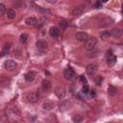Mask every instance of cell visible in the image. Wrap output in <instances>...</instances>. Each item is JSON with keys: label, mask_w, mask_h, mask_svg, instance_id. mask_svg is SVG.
Returning a JSON list of instances; mask_svg holds the SVG:
<instances>
[{"label": "cell", "mask_w": 123, "mask_h": 123, "mask_svg": "<svg viewBox=\"0 0 123 123\" xmlns=\"http://www.w3.org/2000/svg\"><path fill=\"white\" fill-rule=\"evenodd\" d=\"M16 67H17V63L13 60H7L4 62V68L7 69V70H9V71H12Z\"/></svg>", "instance_id": "3957f363"}, {"label": "cell", "mask_w": 123, "mask_h": 123, "mask_svg": "<svg viewBox=\"0 0 123 123\" xmlns=\"http://www.w3.org/2000/svg\"><path fill=\"white\" fill-rule=\"evenodd\" d=\"M26 99L28 100V102L30 103H36L38 99V96L37 93L35 92H29L27 95H26Z\"/></svg>", "instance_id": "52a82bcc"}, {"label": "cell", "mask_w": 123, "mask_h": 123, "mask_svg": "<svg viewBox=\"0 0 123 123\" xmlns=\"http://www.w3.org/2000/svg\"><path fill=\"white\" fill-rule=\"evenodd\" d=\"M6 14H7V17L9 19H13L15 17V12L12 10V9H9L7 12H6Z\"/></svg>", "instance_id": "ffe728a7"}, {"label": "cell", "mask_w": 123, "mask_h": 123, "mask_svg": "<svg viewBox=\"0 0 123 123\" xmlns=\"http://www.w3.org/2000/svg\"><path fill=\"white\" fill-rule=\"evenodd\" d=\"M116 61H117L116 57L113 56V55L111 53V51H110V52H109V56H108V58H107V64H108L109 66H112V65H114V64L116 63Z\"/></svg>", "instance_id": "8992f818"}, {"label": "cell", "mask_w": 123, "mask_h": 123, "mask_svg": "<svg viewBox=\"0 0 123 123\" xmlns=\"http://www.w3.org/2000/svg\"><path fill=\"white\" fill-rule=\"evenodd\" d=\"M112 19L111 18H110V17H105V18H103L101 21H100V27H107V26H110V25H111L112 24Z\"/></svg>", "instance_id": "8fae6325"}, {"label": "cell", "mask_w": 123, "mask_h": 123, "mask_svg": "<svg viewBox=\"0 0 123 123\" xmlns=\"http://www.w3.org/2000/svg\"><path fill=\"white\" fill-rule=\"evenodd\" d=\"M24 78H25V80H26L27 82H32V81H34L35 78H36V73H35V72H28V73L25 74Z\"/></svg>", "instance_id": "2e32d148"}, {"label": "cell", "mask_w": 123, "mask_h": 123, "mask_svg": "<svg viewBox=\"0 0 123 123\" xmlns=\"http://www.w3.org/2000/svg\"><path fill=\"white\" fill-rule=\"evenodd\" d=\"M89 92V88H88V86H86V85H85L84 86H83V88H82V93H84L85 95L86 94H87Z\"/></svg>", "instance_id": "d4e9b609"}, {"label": "cell", "mask_w": 123, "mask_h": 123, "mask_svg": "<svg viewBox=\"0 0 123 123\" xmlns=\"http://www.w3.org/2000/svg\"><path fill=\"white\" fill-rule=\"evenodd\" d=\"M27 38H28V34L23 33V34L20 35V41H21L22 43H25L26 40H27Z\"/></svg>", "instance_id": "603a6c76"}, {"label": "cell", "mask_w": 123, "mask_h": 123, "mask_svg": "<svg viewBox=\"0 0 123 123\" xmlns=\"http://www.w3.org/2000/svg\"><path fill=\"white\" fill-rule=\"evenodd\" d=\"M9 49H10V45H6L5 48H4V50H3V52H2V55H5L9 51Z\"/></svg>", "instance_id": "f1b7e54d"}, {"label": "cell", "mask_w": 123, "mask_h": 123, "mask_svg": "<svg viewBox=\"0 0 123 123\" xmlns=\"http://www.w3.org/2000/svg\"><path fill=\"white\" fill-rule=\"evenodd\" d=\"M0 93H1V90H0Z\"/></svg>", "instance_id": "d6a6232c"}, {"label": "cell", "mask_w": 123, "mask_h": 123, "mask_svg": "<svg viewBox=\"0 0 123 123\" xmlns=\"http://www.w3.org/2000/svg\"><path fill=\"white\" fill-rule=\"evenodd\" d=\"M102 80H103V77H102V76H97L96 79H95V84H96L97 86H100Z\"/></svg>", "instance_id": "4316f807"}, {"label": "cell", "mask_w": 123, "mask_h": 123, "mask_svg": "<svg viewBox=\"0 0 123 123\" xmlns=\"http://www.w3.org/2000/svg\"><path fill=\"white\" fill-rule=\"evenodd\" d=\"M83 12H84V7L83 6H78V7H75L72 10V14L74 16H79L83 13Z\"/></svg>", "instance_id": "5bb4252c"}, {"label": "cell", "mask_w": 123, "mask_h": 123, "mask_svg": "<svg viewBox=\"0 0 123 123\" xmlns=\"http://www.w3.org/2000/svg\"><path fill=\"white\" fill-rule=\"evenodd\" d=\"M98 54H99V50L98 49H92V50H90V51H87V57L88 58H95V57H97L98 56Z\"/></svg>", "instance_id": "ac0fdd59"}, {"label": "cell", "mask_w": 123, "mask_h": 123, "mask_svg": "<svg viewBox=\"0 0 123 123\" xmlns=\"http://www.w3.org/2000/svg\"><path fill=\"white\" fill-rule=\"evenodd\" d=\"M41 86H42V89L46 92V91H49L52 87V85H51V82L47 79H44L42 82H41Z\"/></svg>", "instance_id": "30bf717a"}, {"label": "cell", "mask_w": 123, "mask_h": 123, "mask_svg": "<svg viewBox=\"0 0 123 123\" xmlns=\"http://www.w3.org/2000/svg\"><path fill=\"white\" fill-rule=\"evenodd\" d=\"M76 38L79 40V41H82V42H84V41H86L87 40V38H88V36H87V34L86 33H85V32H78L77 34H76Z\"/></svg>", "instance_id": "9c48e42d"}, {"label": "cell", "mask_w": 123, "mask_h": 123, "mask_svg": "<svg viewBox=\"0 0 123 123\" xmlns=\"http://www.w3.org/2000/svg\"><path fill=\"white\" fill-rule=\"evenodd\" d=\"M59 25H60V27H61L62 29H66L67 26H68V23H67V21H65V20H62V21H60Z\"/></svg>", "instance_id": "cb8c5ba5"}, {"label": "cell", "mask_w": 123, "mask_h": 123, "mask_svg": "<svg viewBox=\"0 0 123 123\" xmlns=\"http://www.w3.org/2000/svg\"><path fill=\"white\" fill-rule=\"evenodd\" d=\"M108 94L111 95V96H115L116 93H117V88L114 86H110L108 87Z\"/></svg>", "instance_id": "e0dca14e"}, {"label": "cell", "mask_w": 123, "mask_h": 123, "mask_svg": "<svg viewBox=\"0 0 123 123\" xmlns=\"http://www.w3.org/2000/svg\"><path fill=\"white\" fill-rule=\"evenodd\" d=\"M49 34H50V36L52 37H59V35H60V31H59V29L57 28V27H51L50 28V30H49Z\"/></svg>", "instance_id": "9a60e30c"}, {"label": "cell", "mask_w": 123, "mask_h": 123, "mask_svg": "<svg viewBox=\"0 0 123 123\" xmlns=\"http://www.w3.org/2000/svg\"><path fill=\"white\" fill-rule=\"evenodd\" d=\"M14 6H15V8H22V6H23V2L20 1V0H17V1L14 2Z\"/></svg>", "instance_id": "484cf974"}, {"label": "cell", "mask_w": 123, "mask_h": 123, "mask_svg": "<svg viewBox=\"0 0 123 123\" xmlns=\"http://www.w3.org/2000/svg\"><path fill=\"white\" fill-rule=\"evenodd\" d=\"M100 37H101L102 39H108L111 37V33H110V31H107V30L102 31L100 33Z\"/></svg>", "instance_id": "7402d4cb"}, {"label": "cell", "mask_w": 123, "mask_h": 123, "mask_svg": "<svg viewBox=\"0 0 123 123\" xmlns=\"http://www.w3.org/2000/svg\"><path fill=\"white\" fill-rule=\"evenodd\" d=\"M94 7H95L96 9H98V8H100V7H101V4H100V3H97V4H96Z\"/></svg>", "instance_id": "1f68e13d"}, {"label": "cell", "mask_w": 123, "mask_h": 123, "mask_svg": "<svg viewBox=\"0 0 123 123\" xmlns=\"http://www.w3.org/2000/svg\"><path fill=\"white\" fill-rule=\"evenodd\" d=\"M5 12H6V8H5V6H4L3 4H0V16L3 15V14L5 13Z\"/></svg>", "instance_id": "83f0119b"}, {"label": "cell", "mask_w": 123, "mask_h": 123, "mask_svg": "<svg viewBox=\"0 0 123 123\" xmlns=\"http://www.w3.org/2000/svg\"><path fill=\"white\" fill-rule=\"evenodd\" d=\"M80 81H81L83 84H86V77H85L84 75H81V76H80Z\"/></svg>", "instance_id": "f546056e"}, {"label": "cell", "mask_w": 123, "mask_h": 123, "mask_svg": "<svg viewBox=\"0 0 123 123\" xmlns=\"http://www.w3.org/2000/svg\"><path fill=\"white\" fill-rule=\"evenodd\" d=\"M83 120H84V118H83V116L80 115V114H75V115L72 117L73 123H82Z\"/></svg>", "instance_id": "44dd1931"}, {"label": "cell", "mask_w": 123, "mask_h": 123, "mask_svg": "<svg viewBox=\"0 0 123 123\" xmlns=\"http://www.w3.org/2000/svg\"><path fill=\"white\" fill-rule=\"evenodd\" d=\"M63 76H64V78H65L66 80L72 81V80H74V79L76 78V73H75V71H74L71 67H68V68H66V69L64 70Z\"/></svg>", "instance_id": "7a4b0ae2"}, {"label": "cell", "mask_w": 123, "mask_h": 123, "mask_svg": "<svg viewBox=\"0 0 123 123\" xmlns=\"http://www.w3.org/2000/svg\"><path fill=\"white\" fill-rule=\"evenodd\" d=\"M42 107H43V109L46 110V111H51V110L54 108V104H53L51 101H46V102L43 103Z\"/></svg>", "instance_id": "d6986e66"}, {"label": "cell", "mask_w": 123, "mask_h": 123, "mask_svg": "<svg viewBox=\"0 0 123 123\" xmlns=\"http://www.w3.org/2000/svg\"><path fill=\"white\" fill-rule=\"evenodd\" d=\"M25 23L27 26H30V27H34V26H37L38 21L36 17H27L25 19Z\"/></svg>", "instance_id": "ba28073f"}, {"label": "cell", "mask_w": 123, "mask_h": 123, "mask_svg": "<svg viewBox=\"0 0 123 123\" xmlns=\"http://www.w3.org/2000/svg\"><path fill=\"white\" fill-rule=\"evenodd\" d=\"M36 45H37V47L39 50H45V49L47 48V46H48L47 42H46L45 40H43V39L37 40V43H36Z\"/></svg>", "instance_id": "4fadbf2b"}, {"label": "cell", "mask_w": 123, "mask_h": 123, "mask_svg": "<svg viewBox=\"0 0 123 123\" xmlns=\"http://www.w3.org/2000/svg\"><path fill=\"white\" fill-rule=\"evenodd\" d=\"M97 71H98V67H97V65H95L93 63H90V64H88L86 66V73L90 77L94 76L97 73Z\"/></svg>", "instance_id": "277c9868"}, {"label": "cell", "mask_w": 123, "mask_h": 123, "mask_svg": "<svg viewBox=\"0 0 123 123\" xmlns=\"http://www.w3.org/2000/svg\"><path fill=\"white\" fill-rule=\"evenodd\" d=\"M90 96H91L92 98H94V97L96 96V93H95V91H94V90H92V91H90Z\"/></svg>", "instance_id": "4dcf8cb0"}, {"label": "cell", "mask_w": 123, "mask_h": 123, "mask_svg": "<svg viewBox=\"0 0 123 123\" xmlns=\"http://www.w3.org/2000/svg\"><path fill=\"white\" fill-rule=\"evenodd\" d=\"M110 33H111V36H112L115 38H119L122 37V31H121V29H118V28L112 29Z\"/></svg>", "instance_id": "7c38bea8"}, {"label": "cell", "mask_w": 123, "mask_h": 123, "mask_svg": "<svg viewBox=\"0 0 123 123\" xmlns=\"http://www.w3.org/2000/svg\"><path fill=\"white\" fill-rule=\"evenodd\" d=\"M55 94L56 96L59 98V99H63L66 95V90L64 87H62V86H59L55 89Z\"/></svg>", "instance_id": "5b68a950"}, {"label": "cell", "mask_w": 123, "mask_h": 123, "mask_svg": "<svg viewBox=\"0 0 123 123\" xmlns=\"http://www.w3.org/2000/svg\"><path fill=\"white\" fill-rule=\"evenodd\" d=\"M96 44H97V38L96 37H91L87 38V40L86 41V45H85L86 50V51H90V50L94 49L95 46H96Z\"/></svg>", "instance_id": "6da1fadb"}]
</instances>
